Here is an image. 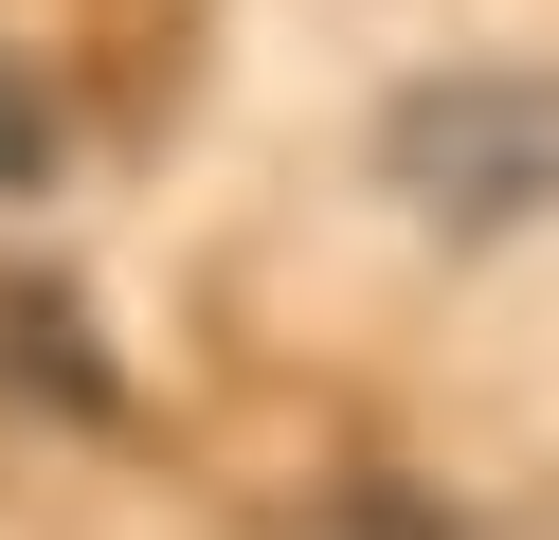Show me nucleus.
<instances>
[{"instance_id":"1","label":"nucleus","mask_w":559,"mask_h":540,"mask_svg":"<svg viewBox=\"0 0 559 540\" xmlns=\"http://www.w3.org/2000/svg\"><path fill=\"white\" fill-rule=\"evenodd\" d=\"M397 199H433L451 235H487V216L559 199V72H433V91H397Z\"/></svg>"},{"instance_id":"2","label":"nucleus","mask_w":559,"mask_h":540,"mask_svg":"<svg viewBox=\"0 0 559 540\" xmlns=\"http://www.w3.org/2000/svg\"><path fill=\"white\" fill-rule=\"evenodd\" d=\"M19 180H55V108L19 91V55H0V199H19Z\"/></svg>"}]
</instances>
